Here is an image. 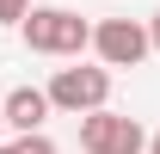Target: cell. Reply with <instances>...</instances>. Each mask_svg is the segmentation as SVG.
Listing matches in <instances>:
<instances>
[{"mask_svg": "<svg viewBox=\"0 0 160 154\" xmlns=\"http://www.w3.org/2000/svg\"><path fill=\"white\" fill-rule=\"evenodd\" d=\"M25 49H37V56H80V49H92V25L68 13V6H31L25 13Z\"/></svg>", "mask_w": 160, "mask_h": 154, "instance_id": "1", "label": "cell"}, {"mask_svg": "<svg viewBox=\"0 0 160 154\" xmlns=\"http://www.w3.org/2000/svg\"><path fill=\"white\" fill-rule=\"evenodd\" d=\"M80 148L86 154H148V130H142L136 117L99 105V111L80 117Z\"/></svg>", "mask_w": 160, "mask_h": 154, "instance_id": "2", "label": "cell"}, {"mask_svg": "<svg viewBox=\"0 0 160 154\" xmlns=\"http://www.w3.org/2000/svg\"><path fill=\"white\" fill-rule=\"evenodd\" d=\"M49 105H56V111H74V117L111 105V68H56Z\"/></svg>", "mask_w": 160, "mask_h": 154, "instance_id": "3", "label": "cell"}, {"mask_svg": "<svg viewBox=\"0 0 160 154\" xmlns=\"http://www.w3.org/2000/svg\"><path fill=\"white\" fill-rule=\"evenodd\" d=\"M92 49H99L105 68H142L154 37H148V25L142 19H99L92 25Z\"/></svg>", "mask_w": 160, "mask_h": 154, "instance_id": "4", "label": "cell"}, {"mask_svg": "<svg viewBox=\"0 0 160 154\" xmlns=\"http://www.w3.org/2000/svg\"><path fill=\"white\" fill-rule=\"evenodd\" d=\"M0 105H6V130H43V117L56 111V105H49V86H12V93L0 99Z\"/></svg>", "mask_w": 160, "mask_h": 154, "instance_id": "5", "label": "cell"}, {"mask_svg": "<svg viewBox=\"0 0 160 154\" xmlns=\"http://www.w3.org/2000/svg\"><path fill=\"white\" fill-rule=\"evenodd\" d=\"M12 154H56V142H49L43 130H25L19 142H12Z\"/></svg>", "mask_w": 160, "mask_h": 154, "instance_id": "6", "label": "cell"}, {"mask_svg": "<svg viewBox=\"0 0 160 154\" xmlns=\"http://www.w3.org/2000/svg\"><path fill=\"white\" fill-rule=\"evenodd\" d=\"M25 13H31V0H0V25H25Z\"/></svg>", "mask_w": 160, "mask_h": 154, "instance_id": "7", "label": "cell"}, {"mask_svg": "<svg viewBox=\"0 0 160 154\" xmlns=\"http://www.w3.org/2000/svg\"><path fill=\"white\" fill-rule=\"evenodd\" d=\"M148 37H154V49H160V13H154V19H148Z\"/></svg>", "mask_w": 160, "mask_h": 154, "instance_id": "8", "label": "cell"}, {"mask_svg": "<svg viewBox=\"0 0 160 154\" xmlns=\"http://www.w3.org/2000/svg\"><path fill=\"white\" fill-rule=\"evenodd\" d=\"M148 154H160V130H154V136H148Z\"/></svg>", "mask_w": 160, "mask_h": 154, "instance_id": "9", "label": "cell"}, {"mask_svg": "<svg viewBox=\"0 0 160 154\" xmlns=\"http://www.w3.org/2000/svg\"><path fill=\"white\" fill-rule=\"evenodd\" d=\"M0 130H6V105H0Z\"/></svg>", "mask_w": 160, "mask_h": 154, "instance_id": "10", "label": "cell"}, {"mask_svg": "<svg viewBox=\"0 0 160 154\" xmlns=\"http://www.w3.org/2000/svg\"><path fill=\"white\" fill-rule=\"evenodd\" d=\"M0 154H12V148H0Z\"/></svg>", "mask_w": 160, "mask_h": 154, "instance_id": "11", "label": "cell"}]
</instances>
